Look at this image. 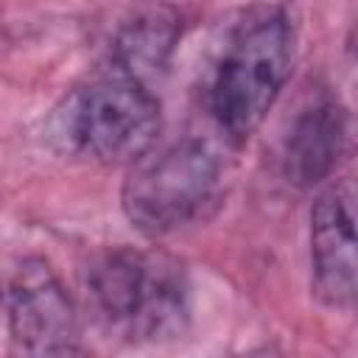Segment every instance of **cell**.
<instances>
[{"label": "cell", "instance_id": "cell-3", "mask_svg": "<svg viewBox=\"0 0 358 358\" xmlns=\"http://www.w3.org/2000/svg\"><path fill=\"white\" fill-rule=\"evenodd\" d=\"M159 134V101L151 87L120 70H106L73 90L53 117V137L76 157L103 165L134 162Z\"/></svg>", "mask_w": 358, "mask_h": 358}, {"label": "cell", "instance_id": "cell-6", "mask_svg": "<svg viewBox=\"0 0 358 358\" xmlns=\"http://www.w3.org/2000/svg\"><path fill=\"white\" fill-rule=\"evenodd\" d=\"M355 190L350 179L324 187L310 210V274L313 294L338 310L355 305Z\"/></svg>", "mask_w": 358, "mask_h": 358}, {"label": "cell", "instance_id": "cell-1", "mask_svg": "<svg viewBox=\"0 0 358 358\" xmlns=\"http://www.w3.org/2000/svg\"><path fill=\"white\" fill-rule=\"evenodd\" d=\"M87 294L103 327L123 341L157 344L187 327V274L165 252L117 246L98 255L87 271Z\"/></svg>", "mask_w": 358, "mask_h": 358}, {"label": "cell", "instance_id": "cell-7", "mask_svg": "<svg viewBox=\"0 0 358 358\" xmlns=\"http://www.w3.org/2000/svg\"><path fill=\"white\" fill-rule=\"evenodd\" d=\"M347 143V112L330 92H319L291 117L282 134L280 171L288 185L305 190L324 182Z\"/></svg>", "mask_w": 358, "mask_h": 358}, {"label": "cell", "instance_id": "cell-8", "mask_svg": "<svg viewBox=\"0 0 358 358\" xmlns=\"http://www.w3.org/2000/svg\"><path fill=\"white\" fill-rule=\"evenodd\" d=\"M182 36V17L171 3L145 0L120 22L112 39V70H120L131 78L151 81L171 59Z\"/></svg>", "mask_w": 358, "mask_h": 358}, {"label": "cell", "instance_id": "cell-5", "mask_svg": "<svg viewBox=\"0 0 358 358\" xmlns=\"http://www.w3.org/2000/svg\"><path fill=\"white\" fill-rule=\"evenodd\" d=\"M14 347L28 355L78 352V316L59 274L42 257L17 263L3 294Z\"/></svg>", "mask_w": 358, "mask_h": 358}, {"label": "cell", "instance_id": "cell-2", "mask_svg": "<svg viewBox=\"0 0 358 358\" xmlns=\"http://www.w3.org/2000/svg\"><path fill=\"white\" fill-rule=\"evenodd\" d=\"M291 67V25L274 6L243 14L207 81V109L229 143H246L274 106Z\"/></svg>", "mask_w": 358, "mask_h": 358}, {"label": "cell", "instance_id": "cell-4", "mask_svg": "<svg viewBox=\"0 0 358 358\" xmlns=\"http://www.w3.org/2000/svg\"><path fill=\"white\" fill-rule=\"evenodd\" d=\"M221 182L215 151L193 137L148 148L129 162L120 190V207L129 224L145 238H162L185 229L213 201Z\"/></svg>", "mask_w": 358, "mask_h": 358}]
</instances>
